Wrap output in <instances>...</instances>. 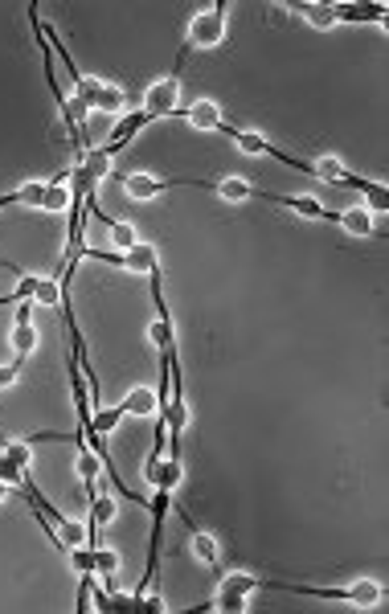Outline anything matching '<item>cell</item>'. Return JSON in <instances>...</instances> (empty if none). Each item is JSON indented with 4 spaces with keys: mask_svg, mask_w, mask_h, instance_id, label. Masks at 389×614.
Returning <instances> with one entry per match:
<instances>
[{
    "mask_svg": "<svg viewBox=\"0 0 389 614\" xmlns=\"http://www.w3.org/2000/svg\"><path fill=\"white\" fill-rule=\"evenodd\" d=\"M41 33H46L54 58L62 62V70H66V78H70V91H74V107H78L82 131H86V115H91V111H99V115H119V111L127 107V91H123V86L103 82V78H91V74H82V70L74 66V58H70V50H66V41L58 37V29H54L50 21H41ZM86 140H91V136H86Z\"/></svg>",
    "mask_w": 389,
    "mask_h": 614,
    "instance_id": "obj_1",
    "label": "cell"
},
{
    "mask_svg": "<svg viewBox=\"0 0 389 614\" xmlns=\"http://www.w3.org/2000/svg\"><path fill=\"white\" fill-rule=\"evenodd\" d=\"M291 13H299L304 21H312L316 29H336V25H385V5L373 0V5H344V0H299V5H283Z\"/></svg>",
    "mask_w": 389,
    "mask_h": 614,
    "instance_id": "obj_2",
    "label": "cell"
},
{
    "mask_svg": "<svg viewBox=\"0 0 389 614\" xmlns=\"http://www.w3.org/2000/svg\"><path fill=\"white\" fill-rule=\"evenodd\" d=\"M258 590H275V594H308L324 602H353V606H381L385 590L377 582H353V586H308V582H275V578H258Z\"/></svg>",
    "mask_w": 389,
    "mask_h": 614,
    "instance_id": "obj_3",
    "label": "cell"
},
{
    "mask_svg": "<svg viewBox=\"0 0 389 614\" xmlns=\"http://www.w3.org/2000/svg\"><path fill=\"white\" fill-rule=\"evenodd\" d=\"M226 0H218V5H209V9H201L197 17H193V25H189V33H185V46L177 50V66H172V74L181 78V66H185V58L193 54V50H213V46H222V37H226Z\"/></svg>",
    "mask_w": 389,
    "mask_h": 614,
    "instance_id": "obj_4",
    "label": "cell"
},
{
    "mask_svg": "<svg viewBox=\"0 0 389 614\" xmlns=\"http://www.w3.org/2000/svg\"><path fill=\"white\" fill-rule=\"evenodd\" d=\"M82 258H91V262H103V267H123V271H132V275H152V271H160L156 267V246L152 242H136L132 250H95V246H82L78 254H74V262H70V271L78 267Z\"/></svg>",
    "mask_w": 389,
    "mask_h": 614,
    "instance_id": "obj_5",
    "label": "cell"
},
{
    "mask_svg": "<svg viewBox=\"0 0 389 614\" xmlns=\"http://www.w3.org/2000/svg\"><path fill=\"white\" fill-rule=\"evenodd\" d=\"M168 504H172V492H168V488H156V496L148 500V512H152V549H148V569H144V578H140V586H136V594H132L136 610L144 606V594L152 590V582H156V569H160V549H164V520H168Z\"/></svg>",
    "mask_w": 389,
    "mask_h": 614,
    "instance_id": "obj_6",
    "label": "cell"
},
{
    "mask_svg": "<svg viewBox=\"0 0 389 614\" xmlns=\"http://www.w3.org/2000/svg\"><path fill=\"white\" fill-rule=\"evenodd\" d=\"M312 172H316V181H324V185H340V189L365 193L373 209H389V189H385V185H377V181H369V177H353V172L340 168L336 160H316Z\"/></svg>",
    "mask_w": 389,
    "mask_h": 614,
    "instance_id": "obj_7",
    "label": "cell"
},
{
    "mask_svg": "<svg viewBox=\"0 0 389 614\" xmlns=\"http://www.w3.org/2000/svg\"><path fill=\"white\" fill-rule=\"evenodd\" d=\"M258 590V578L254 574H246V569H234V574H226L222 578V590H218V598H213L205 610H222V614H242L246 606H250V594Z\"/></svg>",
    "mask_w": 389,
    "mask_h": 614,
    "instance_id": "obj_8",
    "label": "cell"
},
{
    "mask_svg": "<svg viewBox=\"0 0 389 614\" xmlns=\"http://www.w3.org/2000/svg\"><path fill=\"white\" fill-rule=\"evenodd\" d=\"M181 103V78L177 74H168V78H156L148 91H144V115L148 119H172V111H177Z\"/></svg>",
    "mask_w": 389,
    "mask_h": 614,
    "instance_id": "obj_9",
    "label": "cell"
},
{
    "mask_svg": "<svg viewBox=\"0 0 389 614\" xmlns=\"http://www.w3.org/2000/svg\"><path fill=\"white\" fill-rule=\"evenodd\" d=\"M148 123H152V119H148L144 111H127V115H123V119H119V123L111 127V136H107V144H99V148H103V156H115V152H123V148H127V144H132V140L140 136V131H144Z\"/></svg>",
    "mask_w": 389,
    "mask_h": 614,
    "instance_id": "obj_10",
    "label": "cell"
},
{
    "mask_svg": "<svg viewBox=\"0 0 389 614\" xmlns=\"http://www.w3.org/2000/svg\"><path fill=\"white\" fill-rule=\"evenodd\" d=\"M185 529H189V537H193V553H197V561H205L209 569H222V549H218V541H213L209 533H201L189 516H185Z\"/></svg>",
    "mask_w": 389,
    "mask_h": 614,
    "instance_id": "obj_11",
    "label": "cell"
},
{
    "mask_svg": "<svg viewBox=\"0 0 389 614\" xmlns=\"http://www.w3.org/2000/svg\"><path fill=\"white\" fill-rule=\"evenodd\" d=\"M70 172H58L54 181H46V193H41V205L37 209H46V213H58V209H70Z\"/></svg>",
    "mask_w": 389,
    "mask_h": 614,
    "instance_id": "obj_12",
    "label": "cell"
},
{
    "mask_svg": "<svg viewBox=\"0 0 389 614\" xmlns=\"http://www.w3.org/2000/svg\"><path fill=\"white\" fill-rule=\"evenodd\" d=\"M209 193H218L226 201H250L254 197V185L250 181H238V177H226V181H205Z\"/></svg>",
    "mask_w": 389,
    "mask_h": 614,
    "instance_id": "obj_13",
    "label": "cell"
},
{
    "mask_svg": "<svg viewBox=\"0 0 389 614\" xmlns=\"http://www.w3.org/2000/svg\"><path fill=\"white\" fill-rule=\"evenodd\" d=\"M9 340H13V353H17L13 361L25 365V361L33 357V348H37V328H33V324H13V336H9Z\"/></svg>",
    "mask_w": 389,
    "mask_h": 614,
    "instance_id": "obj_14",
    "label": "cell"
},
{
    "mask_svg": "<svg viewBox=\"0 0 389 614\" xmlns=\"http://www.w3.org/2000/svg\"><path fill=\"white\" fill-rule=\"evenodd\" d=\"M340 230H349V234H357V238H369V234H373L369 209H340Z\"/></svg>",
    "mask_w": 389,
    "mask_h": 614,
    "instance_id": "obj_15",
    "label": "cell"
},
{
    "mask_svg": "<svg viewBox=\"0 0 389 614\" xmlns=\"http://www.w3.org/2000/svg\"><path fill=\"white\" fill-rule=\"evenodd\" d=\"M41 193H46V185H21V189L0 197V209H9V205H41Z\"/></svg>",
    "mask_w": 389,
    "mask_h": 614,
    "instance_id": "obj_16",
    "label": "cell"
},
{
    "mask_svg": "<svg viewBox=\"0 0 389 614\" xmlns=\"http://www.w3.org/2000/svg\"><path fill=\"white\" fill-rule=\"evenodd\" d=\"M115 569H119V553L115 549H95V574H103L107 590L115 586Z\"/></svg>",
    "mask_w": 389,
    "mask_h": 614,
    "instance_id": "obj_17",
    "label": "cell"
},
{
    "mask_svg": "<svg viewBox=\"0 0 389 614\" xmlns=\"http://www.w3.org/2000/svg\"><path fill=\"white\" fill-rule=\"evenodd\" d=\"M0 451H5V455H9L13 463H21L25 471L33 467V451H29L25 443H17V438H9V434H0Z\"/></svg>",
    "mask_w": 389,
    "mask_h": 614,
    "instance_id": "obj_18",
    "label": "cell"
},
{
    "mask_svg": "<svg viewBox=\"0 0 389 614\" xmlns=\"http://www.w3.org/2000/svg\"><path fill=\"white\" fill-rule=\"evenodd\" d=\"M21 369H25V365H17V361H13V365H5V369H0V389H5V385H13Z\"/></svg>",
    "mask_w": 389,
    "mask_h": 614,
    "instance_id": "obj_19",
    "label": "cell"
},
{
    "mask_svg": "<svg viewBox=\"0 0 389 614\" xmlns=\"http://www.w3.org/2000/svg\"><path fill=\"white\" fill-rule=\"evenodd\" d=\"M9 496V484H0V500H5Z\"/></svg>",
    "mask_w": 389,
    "mask_h": 614,
    "instance_id": "obj_20",
    "label": "cell"
}]
</instances>
